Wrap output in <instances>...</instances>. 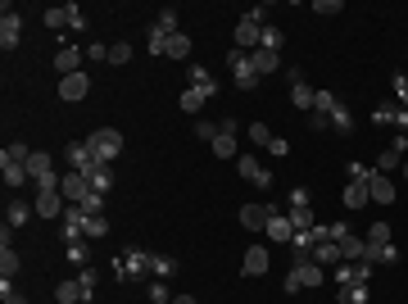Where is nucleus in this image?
Here are the masks:
<instances>
[{
	"label": "nucleus",
	"instance_id": "f257e3e1",
	"mask_svg": "<svg viewBox=\"0 0 408 304\" xmlns=\"http://www.w3.org/2000/svg\"><path fill=\"white\" fill-rule=\"evenodd\" d=\"M141 277H154V254L141 250V245H127L123 250V259L114 254V282H141Z\"/></svg>",
	"mask_w": 408,
	"mask_h": 304
},
{
	"label": "nucleus",
	"instance_id": "f03ea898",
	"mask_svg": "<svg viewBox=\"0 0 408 304\" xmlns=\"http://www.w3.org/2000/svg\"><path fill=\"white\" fill-rule=\"evenodd\" d=\"M327 282V272H323V263L318 259H295V268L286 272V291L295 295V291H318V286Z\"/></svg>",
	"mask_w": 408,
	"mask_h": 304
},
{
	"label": "nucleus",
	"instance_id": "7ed1b4c3",
	"mask_svg": "<svg viewBox=\"0 0 408 304\" xmlns=\"http://www.w3.org/2000/svg\"><path fill=\"white\" fill-rule=\"evenodd\" d=\"M86 150L96 154V163H114L123 154V132L119 128H96L86 136Z\"/></svg>",
	"mask_w": 408,
	"mask_h": 304
},
{
	"label": "nucleus",
	"instance_id": "20e7f679",
	"mask_svg": "<svg viewBox=\"0 0 408 304\" xmlns=\"http://www.w3.org/2000/svg\"><path fill=\"white\" fill-rule=\"evenodd\" d=\"M281 214V205H263V200H249V205H241V227L245 232H268V218Z\"/></svg>",
	"mask_w": 408,
	"mask_h": 304
},
{
	"label": "nucleus",
	"instance_id": "39448f33",
	"mask_svg": "<svg viewBox=\"0 0 408 304\" xmlns=\"http://www.w3.org/2000/svg\"><path fill=\"white\" fill-rule=\"evenodd\" d=\"M227 64H232V82H236L241 91H254L263 77L254 73V64H249V54L245 50H227Z\"/></svg>",
	"mask_w": 408,
	"mask_h": 304
},
{
	"label": "nucleus",
	"instance_id": "423d86ee",
	"mask_svg": "<svg viewBox=\"0 0 408 304\" xmlns=\"http://www.w3.org/2000/svg\"><path fill=\"white\" fill-rule=\"evenodd\" d=\"M23 41V14H14V5L0 10V50H19Z\"/></svg>",
	"mask_w": 408,
	"mask_h": 304
},
{
	"label": "nucleus",
	"instance_id": "0eeeda50",
	"mask_svg": "<svg viewBox=\"0 0 408 304\" xmlns=\"http://www.w3.org/2000/svg\"><path fill=\"white\" fill-rule=\"evenodd\" d=\"M86 218H91V214H86L82 205H68V209H64V218H59V236H64L68 245L86 236Z\"/></svg>",
	"mask_w": 408,
	"mask_h": 304
},
{
	"label": "nucleus",
	"instance_id": "6e6552de",
	"mask_svg": "<svg viewBox=\"0 0 408 304\" xmlns=\"http://www.w3.org/2000/svg\"><path fill=\"white\" fill-rule=\"evenodd\" d=\"M82 59H86V50H77V45H59L54 50V73L59 77H73V73H82Z\"/></svg>",
	"mask_w": 408,
	"mask_h": 304
},
{
	"label": "nucleus",
	"instance_id": "1a4fd4ad",
	"mask_svg": "<svg viewBox=\"0 0 408 304\" xmlns=\"http://www.w3.org/2000/svg\"><path fill=\"white\" fill-rule=\"evenodd\" d=\"M236 168H241V177H245V182L258 186V191H268V186H272V173L254 159V154H236Z\"/></svg>",
	"mask_w": 408,
	"mask_h": 304
},
{
	"label": "nucleus",
	"instance_id": "9d476101",
	"mask_svg": "<svg viewBox=\"0 0 408 304\" xmlns=\"http://www.w3.org/2000/svg\"><path fill=\"white\" fill-rule=\"evenodd\" d=\"M372 286V263H336V286Z\"/></svg>",
	"mask_w": 408,
	"mask_h": 304
},
{
	"label": "nucleus",
	"instance_id": "9b49d317",
	"mask_svg": "<svg viewBox=\"0 0 408 304\" xmlns=\"http://www.w3.org/2000/svg\"><path fill=\"white\" fill-rule=\"evenodd\" d=\"M367 196H372V205H395V196H399L395 177H386V173H376V168H372V182H367Z\"/></svg>",
	"mask_w": 408,
	"mask_h": 304
},
{
	"label": "nucleus",
	"instance_id": "f8f14e48",
	"mask_svg": "<svg viewBox=\"0 0 408 304\" xmlns=\"http://www.w3.org/2000/svg\"><path fill=\"white\" fill-rule=\"evenodd\" d=\"M286 77H290V105L309 114V109H313V96H318V91H313L309 82L300 77V68H286Z\"/></svg>",
	"mask_w": 408,
	"mask_h": 304
},
{
	"label": "nucleus",
	"instance_id": "ddd939ff",
	"mask_svg": "<svg viewBox=\"0 0 408 304\" xmlns=\"http://www.w3.org/2000/svg\"><path fill=\"white\" fill-rule=\"evenodd\" d=\"M91 96V77L86 73H73V77H59V100H68V105H77V100Z\"/></svg>",
	"mask_w": 408,
	"mask_h": 304
},
{
	"label": "nucleus",
	"instance_id": "4468645a",
	"mask_svg": "<svg viewBox=\"0 0 408 304\" xmlns=\"http://www.w3.org/2000/svg\"><path fill=\"white\" fill-rule=\"evenodd\" d=\"M59 191H64L68 205H77L82 196H91V177H86V173H73V168H68V173L59 177Z\"/></svg>",
	"mask_w": 408,
	"mask_h": 304
},
{
	"label": "nucleus",
	"instance_id": "2eb2a0df",
	"mask_svg": "<svg viewBox=\"0 0 408 304\" xmlns=\"http://www.w3.org/2000/svg\"><path fill=\"white\" fill-rule=\"evenodd\" d=\"M32 214H37L32 200H23V196H10V200H5V227H23Z\"/></svg>",
	"mask_w": 408,
	"mask_h": 304
},
{
	"label": "nucleus",
	"instance_id": "dca6fc26",
	"mask_svg": "<svg viewBox=\"0 0 408 304\" xmlns=\"http://www.w3.org/2000/svg\"><path fill=\"white\" fill-rule=\"evenodd\" d=\"M268 268H272L268 250H263V245H249L245 259H241V272H245V277H268Z\"/></svg>",
	"mask_w": 408,
	"mask_h": 304
},
{
	"label": "nucleus",
	"instance_id": "f3484780",
	"mask_svg": "<svg viewBox=\"0 0 408 304\" xmlns=\"http://www.w3.org/2000/svg\"><path fill=\"white\" fill-rule=\"evenodd\" d=\"M64 159H68V168H73V173H91V168H96V154L86 150V141H68Z\"/></svg>",
	"mask_w": 408,
	"mask_h": 304
},
{
	"label": "nucleus",
	"instance_id": "a211bd4d",
	"mask_svg": "<svg viewBox=\"0 0 408 304\" xmlns=\"http://www.w3.org/2000/svg\"><path fill=\"white\" fill-rule=\"evenodd\" d=\"M249 64H254V73L258 77H268V73H281V50H249Z\"/></svg>",
	"mask_w": 408,
	"mask_h": 304
},
{
	"label": "nucleus",
	"instance_id": "6ab92c4d",
	"mask_svg": "<svg viewBox=\"0 0 408 304\" xmlns=\"http://www.w3.org/2000/svg\"><path fill=\"white\" fill-rule=\"evenodd\" d=\"M186 87H195L204 100H209V96H218V77L209 73L204 64H191V82H186Z\"/></svg>",
	"mask_w": 408,
	"mask_h": 304
},
{
	"label": "nucleus",
	"instance_id": "aec40b11",
	"mask_svg": "<svg viewBox=\"0 0 408 304\" xmlns=\"http://www.w3.org/2000/svg\"><path fill=\"white\" fill-rule=\"evenodd\" d=\"M363 254H367V236L345 232V236H340V259H345V263H363Z\"/></svg>",
	"mask_w": 408,
	"mask_h": 304
},
{
	"label": "nucleus",
	"instance_id": "412c9836",
	"mask_svg": "<svg viewBox=\"0 0 408 304\" xmlns=\"http://www.w3.org/2000/svg\"><path fill=\"white\" fill-rule=\"evenodd\" d=\"M263 236L277 241V245H290V241H295V227H290V218H286V214H272V218H268V232H263Z\"/></svg>",
	"mask_w": 408,
	"mask_h": 304
},
{
	"label": "nucleus",
	"instance_id": "4be33fe9",
	"mask_svg": "<svg viewBox=\"0 0 408 304\" xmlns=\"http://www.w3.org/2000/svg\"><path fill=\"white\" fill-rule=\"evenodd\" d=\"M340 200H345V209H367V205H372V196H367V182H345Z\"/></svg>",
	"mask_w": 408,
	"mask_h": 304
},
{
	"label": "nucleus",
	"instance_id": "5701e85b",
	"mask_svg": "<svg viewBox=\"0 0 408 304\" xmlns=\"http://www.w3.org/2000/svg\"><path fill=\"white\" fill-rule=\"evenodd\" d=\"M0 173H5V191H10V196H19V186H28V182H32L23 163H0Z\"/></svg>",
	"mask_w": 408,
	"mask_h": 304
},
{
	"label": "nucleus",
	"instance_id": "b1692460",
	"mask_svg": "<svg viewBox=\"0 0 408 304\" xmlns=\"http://www.w3.org/2000/svg\"><path fill=\"white\" fill-rule=\"evenodd\" d=\"M54 304H86V291H82V282H59L54 286Z\"/></svg>",
	"mask_w": 408,
	"mask_h": 304
},
{
	"label": "nucleus",
	"instance_id": "393cba45",
	"mask_svg": "<svg viewBox=\"0 0 408 304\" xmlns=\"http://www.w3.org/2000/svg\"><path fill=\"white\" fill-rule=\"evenodd\" d=\"M23 168H28V177H32V182H41V177L54 173V163H50V154H45V150H32V159L23 163Z\"/></svg>",
	"mask_w": 408,
	"mask_h": 304
},
{
	"label": "nucleus",
	"instance_id": "a878e982",
	"mask_svg": "<svg viewBox=\"0 0 408 304\" xmlns=\"http://www.w3.org/2000/svg\"><path fill=\"white\" fill-rule=\"evenodd\" d=\"M91 191H100V196H109V186H114V163H96V168H91Z\"/></svg>",
	"mask_w": 408,
	"mask_h": 304
},
{
	"label": "nucleus",
	"instance_id": "bb28decb",
	"mask_svg": "<svg viewBox=\"0 0 408 304\" xmlns=\"http://www.w3.org/2000/svg\"><path fill=\"white\" fill-rule=\"evenodd\" d=\"M286 218H290V227H295V236L318 227V214H313V209H286Z\"/></svg>",
	"mask_w": 408,
	"mask_h": 304
},
{
	"label": "nucleus",
	"instance_id": "cd10ccee",
	"mask_svg": "<svg viewBox=\"0 0 408 304\" xmlns=\"http://www.w3.org/2000/svg\"><path fill=\"white\" fill-rule=\"evenodd\" d=\"M313 259L323 263V268H332V263H345V259H340V245H336V241H318V245H313Z\"/></svg>",
	"mask_w": 408,
	"mask_h": 304
},
{
	"label": "nucleus",
	"instance_id": "c85d7f7f",
	"mask_svg": "<svg viewBox=\"0 0 408 304\" xmlns=\"http://www.w3.org/2000/svg\"><path fill=\"white\" fill-rule=\"evenodd\" d=\"M28 159H32V145L28 141H10L0 150V163H28Z\"/></svg>",
	"mask_w": 408,
	"mask_h": 304
},
{
	"label": "nucleus",
	"instance_id": "c756f323",
	"mask_svg": "<svg viewBox=\"0 0 408 304\" xmlns=\"http://www.w3.org/2000/svg\"><path fill=\"white\" fill-rule=\"evenodd\" d=\"M367 291L372 286H336V304H367Z\"/></svg>",
	"mask_w": 408,
	"mask_h": 304
},
{
	"label": "nucleus",
	"instance_id": "7c9ffc66",
	"mask_svg": "<svg viewBox=\"0 0 408 304\" xmlns=\"http://www.w3.org/2000/svg\"><path fill=\"white\" fill-rule=\"evenodd\" d=\"M154 28H159L163 37H172V32H182V23H177V10H172V5H163V10L154 14Z\"/></svg>",
	"mask_w": 408,
	"mask_h": 304
},
{
	"label": "nucleus",
	"instance_id": "2f4dec72",
	"mask_svg": "<svg viewBox=\"0 0 408 304\" xmlns=\"http://www.w3.org/2000/svg\"><path fill=\"white\" fill-rule=\"evenodd\" d=\"M41 23L50 28V32H68V5H54V10H45Z\"/></svg>",
	"mask_w": 408,
	"mask_h": 304
},
{
	"label": "nucleus",
	"instance_id": "473e14b6",
	"mask_svg": "<svg viewBox=\"0 0 408 304\" xmlns=\"http://www.w3.org/2000/svg\"><path fill=\"white\" fill-rule=\"evenodd\" d=\"M332 128L340 132V136H349V132H354V114H349V105H345V100L332 109Z\"/></svg>",
	"mask_w": 408,
	"mask_h": 304
},
{
	"label": "nucleus",
	"instance_id": "72a5a7b5",
	"mask_svg": "<svg viewBox=\"0 0 408 304\" xmlns=\"http://www.w3.org/2000/svg\"><path fill=\"white\" fill-rule=\"evenodd\" d=\"M395 259H399L395 245H367V254H363V263H372V268L376 263H395Z\"/></svg>",
	"mask_w": 408,
	"mask_h": 304
},
{
	"label": "nucleus",
	"instance_id": "f704fd0d",
	"mask_svg": "<svg viewBox=\"0 0 408 304\" xmlns=\"http://www.w3.org/2000/svg\"><path fill=\"white\" fill-rule=\"evenodd\" d=\"M168 59H191V37H186V32H172L168 37Z\"/></svg>",
	"mask_w": 408,
	"mask_h": 304
},
{
	"label": "nucleus",
	"instance_id": "c9c22d12",
	"mask_svg": "<svg viewBox=\"0 0 408 304\" xmlns=\"http://www.w3.org/2000/svg\"><path fill=\"white\" fill-rule=\"evenodd\" d=\"M177 105H182V114H191V119H195V114H200V109L209 105V100H204V96H200V91H195V87H186V91H182V100H177Z\"/></svg>",
	"mask_w": 408,
	"mask_h": 304
},
{
	"label": "nucleus",
	"instance_id": "e433bc0d",
	"mask_svg": "<svg viewBox=\"0 0 408 304\" xmlns=\"http://www.w3.org/2000/svg\"><path fill=\"white\" fill-rule=\"evenodd\" d=\"M395 168H404V154H399V150H381V154H376V173H395Z\"/></svg>",
	"mask_w": 408,
	"mask_h": 304
},
{
	"label": "nucleus",
	"instance_id": "4c0bfd02",
	"mask_svg": "<svg viewBox=\"0 0 408 304\" xmlns=\"http://www.w3.org/2000/svg\"><path fill=\"white\" fill-rule=\"evenodd\" d=\"M214 154H218V159H236V136H232V132H218Z\"/></svg>",
	"mask_w": 408,
	"mask_h": 304
},
{
	"label": "nucleus",
	"instance_id": "58836bf2",
	"mask_svg": "<svg viewBox=\"0 0 408 304\" xmlns=\"http://www.w3.org/2000/svg\"><path fill=\"white\" fill-rule=\"evenodd\" d=\"M281 45H286V32L277 23H263V50H281Z\"/></svg>",
	"mask_w": 408,
	"mask_h": 304
},
{
	"label": "nucleus",
	"instance_id": "ea45409f",
	"mask_svg": "<svg viewBox=\"0 0 408 304\" xmlns=\"http://www.w3.org/2000/svg\"><path fill=\"white\" fill-rule=\"evenodd\" d=\"M145 50L150 54H168V37H163L154 23H150V32H145Z\"/></svg>",
	"mask_w": 408,
	"mask_h": 304
},
{
	"label": "nucleus",
	"instance_id": "a19ab883",
	"mask_svg": "<svg viewBox=\"0 0 408 304\" xmlns=\"http://www.w3.org/2000/svg\"><path fill=\"white\" fill-rule=\"evenodd\" d=\"M336 105H340V100H336L332 91H318V96H313V109H309V114H327V119H332V109H336Z\"/></svg>",
	"mask_w": 408,
	"mask_h": 304
},
{
	"label": "nucleus",
	"instance_id": "79ce46f5",
	"mask_svg": "<svg viewBox=\"0 0 408 304\" xmlns=\"http://www.w3.org/2000/svg\"><path fill=\"white\" fill-rule=\"evenodd\" d=\"M218 132H223V123H214V119H200V123H195V136H200V141H209V145L218 141Z\"/></svg>",
	"mask_w": 408,
	"mask_h": 304
},
{
	"label": "nucleus",
	"instance_id": "37998d69",
	"mask_svg": "<svg viewBox=\"0 0 408 304\" xmlns=\"http://www.w3.org/2000/svg\"><path fill=\"white\" fill-rule=\"evenodd\" d=\"M86 236H91V241L109 236V218L105 214H91V218H86Z\"/></svg>",
	"mask_w": 408,
	"mask_h": 304
},
{
	"label": "nucleus",
	"instance_id": "c03bdc74",
	"mask_svg": "<svg viewBox=\"0 0 408 304\" xmlns=\"http://www.w3.org/2000/svg\"><path fill=\"white\" fill-rule=\"evenodd\" d=\"M68 263L86 268V263H91V245H86V241H73V245H68Z\"/></svg>",
	"mask_w": 408,
	"mask_h": 304
},
{
	"label": "nucleus",
	"instance_id": "a18cd8bd",
	"mask_svg": "<svg viewBox=\"0 0 408 304\" xmlns=\"http://www.w3.org/2000/svg\"><path fill=\"white\" fill-rule=\"evenodd\" d=\"M0 300H5V304H28V300H23V291L14 286V277H0Z\"/></svg>",
	"mask_w": 408,
	"mask_h": 304
},
{
	"label": "nucleus",
	"instance_id": "49530a36",
	"mask_svg": "<svg viewBox=\"0 0 408 304\" xmlns=\"http://www.w3.org/2000/svg\"><path fill=\"white\" fill-rule=\"evenodd\" d=\"M14 272H19V250H0V277H14Z\"/></svg>",
	"mask_w": 408,
	"mask_h": 304
},
{
	"label": "nucleus",
	"instance_id": "de8ad7c7",
	"mask_svg": "<svg viewBox=\"0 0 408 304\" xmlns=\"http://www.w3.org/2000/svg\"><path fill=\"white\" fill-rule=\"evenodd\" d=\"M367 245H390V223H372L367 227Z\"/></svg>",
	"mask_w": 408,
	"mask_h": 304
},
{
	"label": "nucleus",
	"instance_id": "09e8293b",
	"mask_svg": "<svg viewBox=\"0 0 408 304\" xmlns=\"http://www.w3.org/2000/svg\"><path fill=\"white\" fill-rule=\"evenodd\" d=\"M127 59H132V45H127V41L109 45V64H114V68H123V64H127Z\"/></svg>",
	"mask_w": 408,
	"mask_h": 304
},
{
	"label": "nucleus",
	"instance_id": "8fccbe9b",
	"mask_svg": "<svg viewBox=\"0 0 408 304\" xmlns=\"http://www.w3.org/2000/svg\"><path fill=\"white\" fill-rule=\"evenodd\" d=\"M177 272V259L172 254H154V277H172Z\"/></svg>",
	"mask_w": 408,
	"mask_h": 304
},
{
	"label": "nucleus",
	"instance_id": "3c124183",
	"mask_svg": "<svg viewBox=\"0 0 408 304\" xmlns=\"http://www.w3.org/2000/svg\"><path fill=\"white\" fill-rule=\"evenodd\" d=\"M91 23H86V14L77 10V5H68V32H86Z\"/></svg>",
	"mask_w": 408,
	"mask_h": 304
},
{
	"label": "nucleus",
	"instance_id": "603ef678",
	"mask_svg": "<svg viewBox=\"0 0 408 304\" xmlns=\"http://www.w3.org/2000/svg\"><path fill=\"white\" fill-rule=\"evenodd\" d=\"M77 205H82L86 214H105V196H100V191H91V196H82Z\"/></svg>",
	"mask_w": 408,
	"mask_h": 304
},
{
	"label": "nucleus",
	"instance_id": "864d4df0",
	"mask_svg": "<svg viewBox=\"0 0 408 304\" xmlns=\"http://www.w3.org/2000/svg\"><path fill=\"white\" fill-rule=\"evenodd\" d=\"M249 141H254V145H268V141H272L268 123H249Z\"/></svg>",
	"mask_w": 408,
	"mask_h": 304
},
{
	"label": "nucleus",
	"instance_id": "5fc2aeb1",
	"mask_svg": "<svg viewBox=\"0 0 408 304\" xmlns=\"http://www.w3.org/2000/svg\"><path fill=\"white\" fill-rule=\"evenodd\" d=\"M286 209H309V191H304V186H295V191L286 196Z\"/></svg>",
	"mask_w": 408,
	"mask_h": 304
},
{
	"label": "nucleus",
	"instance_id": "6e6d98bb",
	"mask_svg": "<svg viewBox=\"0 0 408 304\" xmlns=\"http://www.w3.org/2000/svg\"><path fill=\"white\" fill-rule=\"evenodd\" d=\"M77 282H82L86 300H91V295H96V268H91V263H86V268H82V277H77Z\"/></svg>",
	"mask_w": 408,
	"mask_h": 304
},
{
	"label": "nucleus",
	"instance_id": "4d7b16f0",
	"mask_svg": "<svg viewBox=\"0 0 408 304\" xmlns=\"http://www.w3.org/2000/svg\"><path fill=\"white\" fill-rule=\"evenodd\" d=\"M390 87H395V100L408 109V77H404V73H395V82H390Z\"/></svg>",
	"mask_w": 408,
	"mask_h": 304
},
{
	"label": "nucleus",
	"instance_id": "13d9d810",
	"mask_svg": "<svg viewBox=\"0 0 408 304\" xmlns=\"http://www.w3.org/2000/svg\"><path fill=\"white\" fill-rule=\"evenodd\" d=\"M86 59H96V64L105 59V64H109V45L105 41H91V45H86Z\"/></svg>",
	"mask_w": 408,
	"mask_h": 304
},
{
	"label": "nucleus",
	"instance_id": "bf43d9fd",
	"mask_svg": "<svg viewBox=\"0 0 408 304\" xmlns=\"http://www.w3.org/2000/svg\"><path fill=\"white\" fill-rule=\"evenodd\" d=\"M395 114H399V105H381V109H372V123H395Z\"/></svg>",
	"mask_w": 408,
	"mask_h": 304
},
{
	"label": "nucleus",
	"instance_id": "052dcab7",
	"mask_svg": "<svg viewBox=\"0 0 408 304\" xmlns=\"http://www.w3.org/2000/svg\"><path fill=\"white\" fill-rule=\"evenodd\" d=\"M268 154H277V159H286V154H290V141H286V136H272V141H268Z\"/></svg>",
	"mask_w": 408,
	"mask_h": 304
},
{
	"label": "nucleus",
	"instance_id": "680f3d73",
	"mask_svg": "<svg viewBox=\"0 0 408 304\" xmlns=\"http://www.w3.org/2000/svg\"><path fill=\"white\" fill-rule=\"evenodd\" d=\"M349 182H372V168H367V163H354V168H349Z\"/></svg>",
	"mask_w": 408,
	"mask_h": 304
},
{
	"label": "nucleus",
	"instance_id": "e2e57ef3",
	"mask_svg": "<svg viewBox=\"0 0 408 304\" xmlns=\"http://www.w3.org/2000/svg\"><path fill=\"white\" fill-rule=\"evenodd\" d=\"M309 128L313 132H327V128H332V119H327V114H309Z\"/></svg>",
	"mask_w": 408,
	"mask_h": 304
},
{
	"label": "nucleus",
	"instance_id": "0e129e2a",
	"mask_svg": "<svg viewBox=\"0 0 408 304\" xmlns=\"http://www.w3.org/2000/svg\"><path fill=\"white\" fill-rule=\"evenodd\" d=\"M313 14H340V0H336V5H332V0H318V5H313Z\"/></svg>",
	"mask_w": 408,
	"mask_h": 304
},
{
	"label": "nucleus",
	"instance_id": "69168bd1",
	"mask_svg": "<svg viewBox=\"0 0 408 304\" xmlns=\"http://www.w3.org/2000/svg\"><path fill=\"white\" fill-rule=\"evenodd\" d=\"M395 128H399V132L408 136V109H404V105H399V114H395Z\"/></svg>",
	"mask_w": 408,
	"mask_h": 304
},
{
	"label": "nucleus",
	"instance_id": "338daca9",
	"mask_svg": "<svg viewBox=\"0 0 408 304\" xmlns=\"http://www.w3.org/2000/svg\"><path fill=\"white\" fill-rule=\"evenodd\" d=\"M172 304H200L195 295H172Z\"/></svg>",
	"mask_w": 408,
	"mask_h": 304
},
{
	"label": "nucleus",
	"instance_id": "774afa93",
	"mask_svg": "<svg viewBox=\"0 0 408 304\" xmlns=\"http://www.w3.org/2000/svg\"><path fill=\"white\" fill-rule=\"evenodd\" d=\"M399 173H404V182H408V159H404V168H399Z\"/></svg>",
	"mask_w": 408,
	"mask_h": 304
}]
</instances>
